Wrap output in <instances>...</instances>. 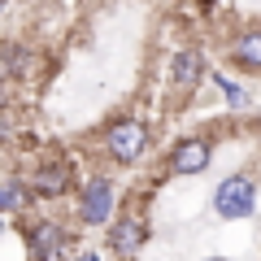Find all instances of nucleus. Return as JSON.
<instances>
[{
    "label": "nucleus",
    "mask_w": 261,
    "mask_h": 261,
    "mask_svg": "<svg viewBox=\"0 0 261 261\" xmlns=\"http://www.w3.org/2000/svg\"><path fill=\"white\" fill-rule=\"evenodd\" d=\"M105 144H109V157H113V161H135V157H144L148 126H144L140 118H122L118 126H109Z\"/></svg>",
    "instance_id": "obj_1"
},
{
    "label": "nucleus",
    "mask_w": 261,
    "mask_h": 261,
    "mask_svg": "<svg viewBox=\"0 0 261 261\" xmlns=\"http://www.w3.org/2000/svg\"><path fill=\"white\" fill-rule=\"evenodd\" d=\"M252 205H257V187H252L248 178H226V183H218L214 209L222 218H248Z\"/></svg>",
    "instance_id": "obj_2"
},
{
    "label": "nucleus",
    "mask_w": 261,
    "mask_h": 261,
    "mask_svg": "<svg viewBox=\"0 0 261 261\" xmlns=\"http://www.w3.org/2000/svg\"><path fill=\"white\" fill-rule=\"evenodd\" d=\"M209 157H214V152H209L205 140H183L170 152V170H174V174H200V170L209 166Z\"/></svg>",
    "instance_id": "obj_3"
},
{
    "label": "nucleus",
    "mask_w": 261,
    "mask_h": 261,
    "mask_svg": "<svg viewBox=\"0 0 261 261\" xmlns=\"http://www.w3.org/2000/svg\"><path fill=\"white\" fill-rule=\"evenodd\" d=\"M113 209V187L105 178H92L83 187V222H105Z\"/></svg>",
    "instance_id": "obj_4"
},
{
    "label": "nucleus",
    "mask_w": 261,
    "mask_h": 261,
    "mask_svg": "<svg viewBox=\"0 0 261 261\" xmlns=\"http://www.w3.org/2000/svg\"><path fill=\"white\" fill-rule=\"evenodd\" d=\"M170 74H174V87H196L205 79V53H200V48H178Z\"/></svg>",
    "instance_id": "obj_5"
},
{
    "label": "nucleus",
    "mask_w": 261,
    "mask_h": 261,
    "mask_svg": "<svg viewBox=\"0 0 261 261\" xmlns=\"http://www.w3.org/2000/svg\"><path fill=\"white\" fill-rule=\"evenodd\" d=\"M31 252H35L39 261H57L65 252V235L57 231V222H39L35 231H31Z\"/></svg>",
    "instance_id": "obj_6"
},
{
    "label": "nucleus",
    "mask_w": 261,
    "mask_h": 261,
    "mask_svg": "<svg viewBox=\"0 0 261 261\" xmlns=\"http://www.w3.org/2000/svg\"><path fill=\"white\" fill-rule=\"evenodd\" d=\"M70 178H74L70 166H65V161H53V166H44L31 183H35L39 196H61V192H70Z\"/></svg>",
    "instance_id": "obj_7"
},
{
    "label": "nucleus",
    "mask_w": 261,
    "mask_h": 261,
    "mask_svg": "<svg viewBox=\"0 0 261 261\" xmlns=\"http://www.w3.org/2000/svg\"><path fill=\"white\" fill-rule=\"evenodd\" d=\"M231 57L240 65H248V70H261V31H248V35H240L231 44Z\"/></svg>",
    "instance_id": "obj_8"
},
{
    "label": "nucleus",
    "mask_w": 261,
    "mask_h": 261,
    "mask_svg": "<svg viewBox=\"0 0 261 261\" xmlns=\"http://www.w3.org/2000/svg\"><path fill=\"white\" fill-rule=\"evenodd\" d=\"M140 244H144V222H140V218H126V222L113 226V248H118V252H126V257H130Z\"/></svg>",
    "instance_id": "obj_9"
},
{
    "label": "nucleus",
    "mask_w": 261,
    "mask_h": 261,
    "mask_svg": "<svg viewBox=\"0 0 261 261\" xmlns=\"http://www.w3.org/2000/svg\"><path fill=\"white\" fill-rule=\"evenodd\" d=\"M218 83H222V92H226V100H231V105H244V92H240V87H231V79H218Z\"/></svg>",
    "instance_id": "obj_10"
},
{
    "label": "nucleus",
    "mask_w": 261,
    "mask_h": 261,
    "mask_svg": "<svg viewBox=\"0 0 261 261\" xmlns=\"http://www.w3.org/2000/svg\"><path fill=\"white\" fill-rule=\"evenodd\" d=\"M18 205V192H0V209H13Z\"/></svg>",
    "instance_id": "obj_11"
},
{
    "label": "nucleus",
    "mask_w": 261,
    "mask_h": 261,
    "mask_svg": "<svg viewBox=\"0 0 261 261\" xmlns=\"http://www.w3.org/2000/svg\"><path fill=\"white\" fill-rule=\"evenodd\" d=\"M74 261H100V257H96V252H79Z\"/></svg>",
    "instance_id": "obj_12"
},
{
    "label": "nucleus",
    "mask_w": 261,
    "mask_h": 261,
    "mask_svg": "<svg viewBox=\"0 0 261 261\" xmlns=\"http://www.w3.org/2000/svg\"><path fill=\"white\" fill-rule=\"evenodd\" d=\"M205 261H226V257H205Z\"/></svg>",
    "instance_id": "obj_13"
},
{
    "label": "nucleus",
    "mask_w": 261,
    "mask_h": 261,
    "mask_svg": "<svg viewBox=\"0 0 261 261\" xmlns=\"http://www.w3.org/2000/svg\"><path fill=\"white\" fill-rule=\"evenodd\" d=\"M0 9H5V0H0Z\"/></svg>",
    "instance_id": "obj_14"
},
{
    "label": "nucleus",
    "mask_w": 261,
    "mask_h": 261,
    "mask_svg": "<svg viewBox=\"0 0 261 261\" xmlns=\"http://www.w3.org/2000/svg\"><path fill=\"white\" fill-rule=\"evenodd\" d=\"M0 83H5V74H0Z\"/></svg>",
    "instance_id": "obj_15"
}]
</instances>
